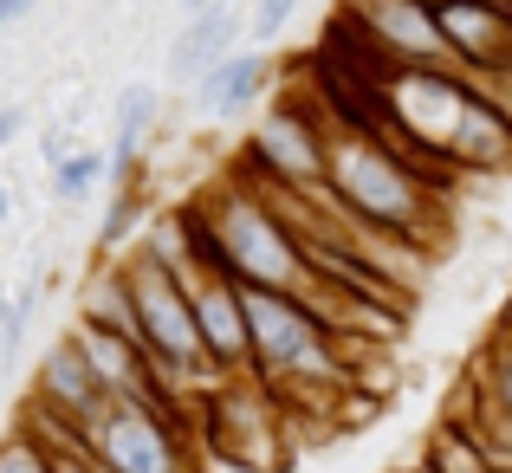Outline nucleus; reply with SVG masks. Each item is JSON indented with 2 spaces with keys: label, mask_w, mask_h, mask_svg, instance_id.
<instances>
[{
  "label": "nucleus",
  "mask_w": 512,
  "mask_h": 473,
  "mask_svg": "<svg viewBox=\"0 0 512 473\" xmlns=\"http://www.w3.org/2000/svg\"><path fill=\"white\" fill-rule=\"evenodd\" d=\"M325 195L363 227L409 234V240H422L428 253L441 247V227H448V182H435L428 169H415L409 156H396L383 137H370V130L338 124Z\"/></svg>",
  "instance_id": "f257e3e1"
},
{
  "label": "nucleus",
  "mask_w": 512,
  "mask_h": 473,
  "mask_svg": "<svg viewBox=\"0 0 512 473\" xmlns=\"http://www.w3.org/2000/svg\"><path fill=\"white\" fill-rule=\"evenodd\" d=\"M214 227V266L240 279V286H273V292H305L312 266H305V247L292 234V221L279 214V201L253 182L247 169H234L221 188L201 195Z\"/></svg>",
  "instance_id": "f03ea898"
},
{
  "label": "nucleus",
  "mask_w": 512,
  "mask_h": 473,
  "mask_svg": "<svg viewBox=\"0 0 512 473\" xmlns=\"http://www.w3.org/2000/svg\"><path fill=\"white\" fill-rule=\"evenodd\" d=\"M124 273H130V299H137V344L150 350V363L182 383L188 396L214 383V363L201 350V331H195V299H188V279L169 273L163 260H150L143 247L124 253Z\"/></svg>",
  "instance_id": "7ed1b4c3"
},
{
  "label": "nucleus",
  "mask_w": 512,
  "mask_h": 473,
  "mask_svg": "<svg viewBox=\"0 0 512 473\" xmlns=\"http://www.w3.org/2000/svg\"><path fill=\"white\" fill-rule=\"evenodd\" d=\"M331 137H338V117L325 111V98L305 104L299 91H273L253 137L240 143L234 169H247L253 182H273V188H325L331 182Z\"/></svg>",
  "instance_id": "20e7f679"
},
{
  "label": "nucleus",
  "mask_w": 512,
  "mask_h": 473,
  "mask_svg": "<svg viewBox=\"0 0 512 473\" xmlns=\"http://www.w3.org/2000/svg\"><path fill=\"white\" fill-rule=\"evenodd\" d=\"M91 454H98L111 473H195L188 454H195V435H188L175 415L143 409V402H111L104 422L91 428Z\"/></svg>",
  "instance_id": "39448f33"
},
{
  "label": "nucleus",
  "mask_w": 512,
  "mask_h": 473,
  "mask_svg": "<svg viewBox=\"0 0 512 473\" xmlns=\"http://www.w3.org/2000/svg\"><path fill=\"white\" fill-rule=\"evenodd\" d=\"M111 389L98 383V370H91V357L78 350V337H52L46 357H39L33 370V396H26V415L46 428H72V435H91V428L104 422V409H111Z\"/></svg>",
  "instance_id": "423d86ee"
},
{
  "label": "nucleus",
  "mask_w": 512,
  "mask_h": 473,
  "mask_svg": "<svg viewBox=\"0 0 512 473\" xmlns=\"http://www.w3.org/2000/svg\"><path fill=\"white\" fill-rule=\"evenodd\" d=\"M188 299H195V331L208 350L214 376H240L253 370V337H247V286L221 266H201L188 279Z\"/></svg>",
  "instance_id": "0eeeda50"
},
{
  "label": "nucleus",
  "mask_w": 512,
  "mask_h": 473,
  "mask_svg": "<svg viewBox=\"0 0 512 473\" xmlns=\"http://www.w3.org/2000/svg\"><path fill=\"white\" fill-rule=\"evenodd\" d=\"M441 39H448V65L467 78H493L512 65V7L506 0H441Z\"/></svg>",
  "instance_id": "6e6552de"
},
{
  "label": "nucleus",
  "mask_w": 512,
  "mask_h": 473,
  "mask_svg": "<svg viewBox=\"0 0 512 473\" xmlns=\"http://www.w3.org/2000/svg\"><path fill=\"white\" fill-rule=\"evenodd\" d=\"M350 20H363V33L389 52L396 65H435L448 59V39H441V13L428 0H338Z\"/></svg>",
  "instance_id": "1a4fd4ad"
},
{
  "label": "nucleus",
  "mask_w": 512,
  "mask_h": 473,
  "mask_svg": "<svg viewBox=\"0 0 512 473\" xmlns=\"http://www.w3.org/2000/svg\"><path fill=\"white\" fill-rule=\"evenodd\" d=\"M188 91H195L201 117H214V124H240L260 98H273V52H266V46H240V52H227L221 65H208Z\"/></svg>",
  "instance_id": "9d476101"
},
{
  "label": "nucleus",
  "mask_w": 512,
  "mask_h": 473,
  "mask_svg": "<svg viewBox=\"0 0 512 473\" xmlns=\"http://www.w3.org/2000/svg\"><path fill=\"white\" fill-rule=\"evenodd\" d=\"M448 162L461 175H506L512 169V111L493 91H474L448 137Z\"/></svg>",
  "instance_id": "9b49d317"
},
{
  "label": "nucleus",
  "mask_w": 512,
  "mask_h": 473,
  "mask_svg": "<svg viewBox=\"0 0 512 473\" xmlns=\"http://www.w3.org/2000/svg\"><path fill=\"white\" fill-rule=\"evenodd\" d=\"M240 39H247V13H240L234 0H221V7H208V13H188L163 65H169L175 85H195L208 65H221L227 52H240Z\"/></svg>",
  "instance_id": "f8f14e48"
},
{
  "label": "nucleus",
  "mask_w": 512,
  "mask_h": 473,
  "mask_svg": "<svg viewBox=\"0 0 512 473\" xmlns=\"http://www.w3.org/2000/svg\"><path fill=\"white\" fill-rule=\"evenodd\" d=\"M150 175H137V182H111V201H104V221H98V234H91V253H130L137 247V234H143V221H150Z\"/></svg>",
  "instance_id": "ddd939ff"
},
{
  "label": "nucleus",
  "mask_w": 512,
  "mask_h": 473,
  "mask_svg": "<svg viewBox=\"0 0 512 473\" xmlns=\"http://www.w3.org/2000/svg\"><path fill=\"white\" fill-rule=\"evenodd\" d=\"M422 461L435 473H493V448L467 422H448V415H441V422L428 428V441H422Z\"/></svg>",
  "instance_id": "4468645a"
},
{
  "label": "nucleus",
  "mask_w": 512,
  "mask_h": 473,
  "mask_svg": "<svg viewBox=\"0 0 512 473\" xmlns=\"http://www.w3.org/2000/svg\"><path fill=\"white\" fill-rule=\"evenodd\" d=\"M98 182H111V150H72L65 162H52V201L78 208Z\"/></svg>",
  "instance_id": "2eb2a0df"
},
{
  "label": "nucleus",
  "mask_w": 512,
  "mask_h": 473,
  "mask_svg": "<svg viewBox=\"0 0 512 473\" xmlns=\"http://www.w3.org/2000/svg\"><path fill=\"white\" fill-rule=\"evenodd\" d=\"M46 286H52V279L39 273V279H26V286L13 292V312H7V324H0V376L13 370V357H20L26 337H33V318H39V299H46Z\"/></svg>",
  "instance_id": "dca6fc26"
},
{
  "label": "nucleus",
  "mask_w": 512,
  "mask_h": 473,
  "mask_svg": "<svg viewBox=\"0 0 512 473\" xmlns=\"http://www.w3.org/2000/svg\"><path fill=\"white\" fill-rule=\"evenodd\" d=\"M0 473H52V448H46V435H33L26 422H13V435L0 441Z\"/></svg>",
  "instance_id": "f3484780"
},
{
  "label": "nucleus",
  "mask_w": 512,
  "mask_h": 473,
  "mask_svg": "<svg viewBox=\"0 0 512 473\" xmlns=\"http://www.w3.org/2000/svg\"><path fill=\"white\" fill-rule=\"evenodd\" d=\"M292 13H299V0H253V13H247V39H253V46H273V39L292 26Z\"/></svg>",
  "instance_id": "a211bd4d"
},
{
  "label": "nucleus",
  "mask_w": 512,
  "mask_h": 473,
  "mask_svg": "<svg viewBox=\"0 0 512 473\" xmlns=\"http://www.w3.org/2000/svg\"><path fill=\"white\" fill-rule=\"evenodd\" d=\"M20 130H26V111H20V104H0V150L20 143Z\"/></svg>",
  "instance_id": "6ab92c4d"
},
{
  "label": "nucleus",
  "mask_w": 512,
  "mask_h": 473,
  "mask_svg": "<svg viewBox=\"0 0 512 473\" xmlns=\"http://www.w3.org/2000/svg\"><path fill=\"white\" fill-rule=\"evenodd\" d=\"M39 156H46V169L65 162V156H72V137H65V130H46V137H39Z\"/></svg>",
  "instance_id": "aec40b11"
},
{
  "label": "nucleus",
  "mask_w": 512,
  "mask_h": 473,
  "mask_svg": "<svg viewBox=\"0 0 512 473\" xmlns=\"http://www.w3.org/2000/svg\"><path fill=\"white\" fill-rule=\"evenodd\" d=\"M33 7H39V0H0V26H20Z\"/></svg>",
  "instance_id": "412c9836"
},
{
  "label": "nucleus",
  "mask_w": 512,
  "mask_h": 473,
  "mask_svg": "<svg viewBox=\"0 0 512 473\" xmlns=\"http://www.w3.org/2000/svg\"><path fill=\"white\" fill-rule=\"evenodd\" d=\"M208 7H221V0H175V13H182V20H188V13H208Z\"/></svg>",
  "instance_id": "4be33fe9"
},
{
  "label": "nucleus",
  "mask_w": 512,
  "mask_h": 473,
  "mask_svg": "<svg viewBox=\"0 0 512 473\" xmlns=\"http://www.w3.org/2000/svg\"><path fill=\"white\" fill-rule=\"evenodd\" d=\"M7 214H13V188L0 182V227H7Z\"/></svg>",
  "instance_id": "5701e85b"
},
{
  "label": "nucleus",
  "mask_w": 512,
  "mask_h": 473,
  "mask_svg": "<svg viewBox=\"0 0 512 473\" xmlns=\"http://www.w3.org/2000/svg\"><path fill=\"white\" fill-rule=\"evenodd\" d=\"M7 312H13V299H0V324H7Z\"/></svg>",
  "instance_id": "b1692460"
},
{
  "label": "nucleus",
  "mask_w": 512,
  "mask_h": 473,
  "mask_svg": "<svg viewBox=\"0 0 512 473\" xmlns=\"http://www.w3.org/2000/svg\"><path fill=\"white\" fill-rule=\"evenodd\" d=\"M493 473H512V461H493Z\"/></svg>",
  "instance_id": "393cba45"
},
{
  "label": "nucleus",
  "mask_w": 512,
  "mask_h": 473,
  "mask_svg": "<svg viewBox=\"0 0 512 473\" xmlns=\"http://www.w3.org/2000/svg\"><path fill=\"white\" fill-rule=\"evenodd\" d=\"M428 7H441V0H428Z\"/></svg>",
  "instance_id": "a878e982"
},
{
  "label": "nucleus",
  "mask_w": 512,
  "mask_h": 473,
  "mask_svg": "<svg viewBox=\"0 0 512 473\" xmlns=\"http://www.w3.org/2000/svg\"><path fill=\"white\" fill-rule=\"evenodd\" d=\"M506 7H512V0H506Z\"/></svg>",
  "instance_id": "bb28decb"
}]
</instances>
